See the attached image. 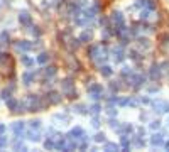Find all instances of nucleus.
Returning <instances> with one entry per match:
<instances>
[{"label": "nucleus", "instance_id": "obj_3", "mask_svg": "<svg viewBox=\"0 0 169 152\" xmlns=\"http://www.w3.org/2000/svg\"><path fill=\"white\" fill-rule=\"evenodd\" d=\"M71 135H75L76 139H81V137H85V133H83V130H81V129H79V127H76L75 130H73V132H71Z\"/></svg>", "mask_w": 169, "mask_h": 152}, {"label": "nucleus", "instance_id": "obj_13", "mask_svg": "<svg viewBox=\"0 0 169 152\" xmlns=\"http://www.w3.org/2000/svg\"><path fill=\"white\" fill-rule=\"evenodd\" d=\"M47 61V54H41V57H39V63H46Z\"/></svg>", "mask_w": 169, "mask_h": 152}, {"label": "nucleus", "instance_id": "obj_16", "mask_svg": "<svg viewBox=\"0 0 169 152\" xmlns=\"http://www.w3.org/2000/svg\"><path fill=\"white\" fill-rule=\"evenodd\" d=\"M117 125H118V122H117V120H110V127H112V129H115Z\"/></svg>", "mask_w": 169, "mask_h": 152}, {"label": "nucleus", "instance_id": "obj_17", "mask_svg": "<svg viewBox=\"0 0 169 152\" xmlns=\"http://www.w3.org/2000/svg\"><path fill=\"white\" fill-rule=\"evenodd\" d=\"M22 22H29V17H27V14H22Z\"/></svg>", "mask_w": 169, "mask_h": 152}, {"label": "nucleus", "instance_id": "obj_5", "mask_svg": "<svg viewBox=\"0 0 169 152\" xmlns=\"http://www.w3.org/2000/svg\"><path fill=\"white\" fill-rule=\"evenodd\" d=\"M105 151H118V145H117V144H112V142H107V144H105Z\"/></svg>", "mask_w": 169, "mask_h": 152}, {"label": "nucleus", "instance_id": "obj_4", "mask_svg": "<svg viewBox=\"0 0 169 152\" xmlns=\"http://www.w3.org/2000/svg\"><path fill=\"white\" fill-rule=\"evenodd\" d=\"M150 142H152L154 145H161V144H162V137H161V135H154V137L150 139Z\"/></svg>", "mask_w": 169, "mask_h": 152}, {"label": "nucleus", "instance_id": "obj_6", "mask_svg": "<svg viewBox=\"0 0 169 152\" xmlns=\"http://www.w3.org/2000/svg\"><path fill=\"white\" fill-rule=\"evenodd\" d=\"M100 73H102L103 76H110L112 75V69H110V66H103V68L100 69Z\"/></svg>", "mask_w": 169, "mask_h": 152}, {"label": "nucleus", "instance_id": "obj_12", "mask_svg": "<svg viewBox=\"0 0 169 152\" xmlns=\"http://www.w3.org/2000/svg\"><path fill=\"white\" fill-rule=\"evenodd\" d=\"M122 145H124V149H129V147H130V144L127 142V139H125V137H122Z\"/></svg>", "mask_w": 169, "mask_h": 152}, {"label": "nucleus", "instance_id": "obj_8", "mask_svg": "<svg viewBox=\"0 0 169 152\" xmlns=\"http://www.w3.org/2000/svg\"><path fill=\"white\" fill-rule=\"evenodd\" d=\"M63 90H64V91H69V90H71V79H64V83H63Z\"/></svg>", "mask_w": 169, "mask_h": 152}, {"label": "nucleus", "instance_id": "obj_10", "mask_svg": "<svg viewBox=\"0 0 169 152\" xmlns=\"http://www.w3.org/2000/svg\"><path fill=\"white\" fill-rule=\"evenodd\" d=\"M95 140H96V142H105V135H103V133H96V135H95Z\"/></svg>", "mask_w": 169, "mask_h": 152}, {"label": "nucleus", "instance_id": "obj_15", "mask_svg": "<svg viewBox=\"0 0 169 152\" xmlns=\"http://www.w3.org/2000/svg\"><path fill=\"white\" fill-rule=\"evenodd\" d=\"M53 147H54V144H53L51 140H47V142H46V149H53Z\"/></svg>", "mask_w": 169, "mask_h": 152}, {"label": "nucleus", "instance_id": "obj_14", "mask_svg": "<svg viewBox=\"0 0 169 152\" xmlns=\"http://www.w3.org/2000/svg\"><path fill=\"white\" fill-rule=\"evenodd\" d=\"M98 110H100L98 105H93V107H92V113H98Z\"/></svg>", "mask_w": 169, "mask_h": 152}, {"label": "nucleus", "instance_id": "obj_1", "mask_svg": "<svg viewBox=\"0 0 169 152\" xmlns=\"http://www.w3.org/2000/svg\"><path fill=\"white\" fill-rule=\"evenodd\" d=\"M88 93L92 95V98H100V95H102V86L100 85H92L90 88H88Z\"/></svg>", "mask_w": 169, "mask_h": 152}, {"label": "nucleus", "instance_id": "obj_9", "mask_svg": "<svg viewBox=\"0 0 169 152\" xmlns=\"http://www.w3.org/2000/svg\"><path fill=\"white\" fill-rule=\"evenodd\" d=\"M112 15H113V20H117L118 24H122V20L124 19H122V14H120V12H113Z\"/></svg>", "mask_w": 169, "mask_h": 152}, {"label": "nucleus", "instance_id": "obj_2", "mask_svg": "<svg viewBox=\"0 0 169 152\" xmlns=\"http://www.w3.org/2000/svg\"><path fill=\"white\" fill-rule=\"evenodd\" d=\"M90 39H92V32H88V31H85V32L79 36V41H81V42H88Z\"/></svg>", "mask_w": 169, "mask_h": 152}, {"label": "nucleus", "instance_id": "obj_11", "mask_svg": "<svg viewBox=\"0 0 169 152\" xmlns=\"http://www.w3.org/2000/svg\"><path fill=\"white\" fill-rule=\"evenodd\" d=\"M159 127H161V122H152V123H150V129H152V130H156V129H159Z\"/></svg>", "mask_w": 169, "mask_h": 152}, {"label": "nucleus", "instance_id": "obj_7", "mask_svg": "<svg viewBox=\"0 0 169 152\" xmlns=\"http://www.w3.org/2000/svg\"><path fill=\"white\" fill-rule=\"evenodd\" d=\"M159 66H152V69H150V76L152 78H159Z\"/></svg>", "mask_w": 169, "mask_h": 152}]
</instances>
